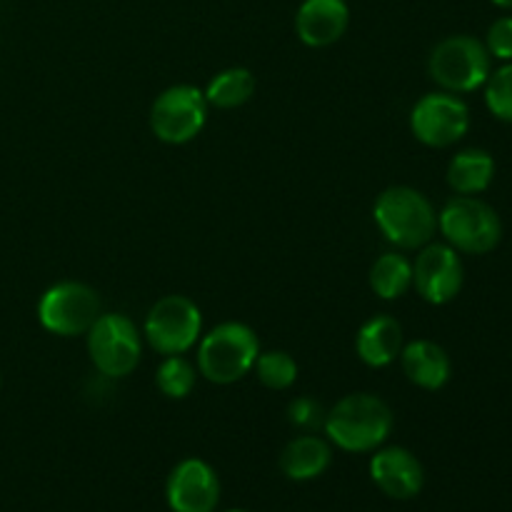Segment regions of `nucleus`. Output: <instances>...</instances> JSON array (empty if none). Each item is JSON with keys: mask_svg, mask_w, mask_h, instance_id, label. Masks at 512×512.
I'll return each mask as SVG.
<instances>
[{"mask_svg": "<svg viewBox=\"0 0 512 512\" xmlns=\"http://www.w3.org/2000/svg\"><path fill=\"white\" fill-rule=\"evenodd\" d=\"M208 118V100L195 85H173L155 98L150 108V130L168 145H183L198 138Z\"/></svg>", "mask_w": 512, "mask_h": 512, "instance_id": "nucleus-9", "label": "nucleus"}, {"mask_svg": "<svg viewBox=\"0 0 512 512\" xmlns=\"http://www.w3.org/2000/svg\"><path fill=\"white\" fill-rule=\"evenodd\" d=\"M355 350L368 368H388L403 350V325L390 315H375L355 335Z\"/></svg>", "mask_w": 512, "mask_h": 512, "instance_id": "nucleus-16", "label": "nucleus"}, {"mask_svg": "<svg viewBox=\"0 0 512 512\" xmlns=\"http://www.w3.org/2000/svg\"><path fill=\"white\" fill-rule=\"evenodd\" d=\"M255 375L270 390H288L298 380V363L285 350H268L255 360Z\"/></svg>", "mask_w": 512, "mask_h": 512, "instance_id": "nucleus-22", "label": "nucleus"}, {"mask_svg": "<svg viewBox=\"0 0 512 512\" xmlns=\"http://www.w3.org/2000/svg\"><path fill=\"white\" fill-rule=\"evenodd\" d=\"M195 375H198V370H195V365L188 358H183V355H165L155 380H158V388L165 398L183 400L193 393Z\"/></svg>", "mask_w": 512, "mask_h": 512, "instance_id": "nucleus-21", "label": "nucleus"}, {"mask_svg": "<svg viewBox=\"0 0 512 512\" xmlns=\"http://www.w3.org/2000/svg\"><path fill=\"white\" fill-rule=\"evenodd\" d=\"M370 478L393 500H410L423 490L425 473L420 460L405 448H383L370 460Z\"/></svg>", "mask_w": 512, "mask_h": 512, "instance_id": "nucleus-13", "label": "nucleus"}, {"mask_svg": "<svg viewBox=\"0 0 512 512\" xmlns=\"http://www.w3.org/2000/svg\"><path fill=\"white\" fill-rule=\"evenodd\" d=\"M330 460H333L330 445L315 433H305L285 445L280 453V470L285 478L303 483V480L320 478L330 468Z\"/></svg>", "mask_w": 512, "mask_h": 512, "instance_id": "nucleus-17", "label": "nucleus"}, {"mask_svg": "<svg viewBox=\"0 0 512 512\" xmlns=\"http://www.w3.org/2000/svg\"><path fill=\"white\" fill-rule=\"evenodd\" d=\"M173 512H215L220 503V480L205 460H180L165 485Z\"/></svg>", "mask_w": 512, "mask_h": 512, "instance_id": "nucleus-12", "label": "nucleus"}, {"mask_svg": "<svg viewBox=\"0 0 512 512\" xmlns=\"http://www.w3.org/2000/svg\"><path fill=\"white\" fill-rule=\"evenodd\" d=\"M100 298L90 285L65 280L43 293L38 303V320L48 333L73 338L85 335L100 318Z\"/></svg>", "mask_w": 512, "mask_h": 512, "instance_id": "nucleus-8", "label": "nucleus"}, {"mask_svg": "<svg viewBox=\"0 0 512 512\" xmlns=\"http://www.w3.org/2000/svg\"><path fill=\"white\" fill-rule=\"evenodd\" d=\"M370 288L383 300H398L413 288V263L400 253H383L370 268Z\"/></svg>", "mask_w": 512, "mask_h": 512, "instance_id": "nucleus-19", "label": "nucleus"}, {"mask_svg": "<svg viewBox=\"0 0 512 512\" xmlns=\"http://www.w3.org/2000/svg\"><path fill=\"white\" fill-rule=\"evenodd\" d=\"M470 128V110L455 93H428L410 113V130L428 148H450Z\"/></svg>", "mask_w": 512, "mask_h": 512, "instance_id": "nucleus-10", "label": "nucleus"}, {"mask_svg": "<svg viewBox=\"0 0 512 512\" xmlns=\"http://www.w3.org/2000/svg\"><path fill=\"white\" fill-rule=\"evenodd\" d=\"M255 93V75L248 68H225L205 88L208 105L220 110L240 108Z\"/></svg>", "mask_w": 512, "mask_h": 512, "instance_id": "nucleus-20", "label": "nucleus"}, {"mask_svg": "<svg viewBox=\"0 0 512 512\" xmlns=\"http://www.w3.org/2000/svg\"><path fill=\"white\" fill-rule=\"evenodd\" d=\"M495 178V160L488 150L468 148L448 165V185L458 195H478L490 188Z\"/></svg>", "mask_w": 512, "mask_h": 512, "instance_id": "nucleus-18", "label": "nucleus"}, {"mask_svg": "<svg viewBox=\"0 0 512 512\" xmlns=\"http://www.w3.org/2000/svg\"><path fill=\"white\" fill-rule=\"evenodd\" d=\"M143 330L155 353L183 355L198 345L203 335V315L185 295H165L150 308Z\"/></svg>", "mask_w": 512, "mask_h": 512, "instance_id": "nucleus-7", "label": "nucleus"}, {"mask_svg": "<svg viewBox=\"0 0 512 512\" xmlns=\"http://www.w3.org/2000/svg\"><path fill=\"white\" fill-rule=\"evenodd\" d=\"M400 365L413 385L423 390H440L453 375V363L445 348L433 340H413L400 350Z\"/></svg>", "mask_w": 512, "mask_h": 512, "instance_id": "nucleus-15", "label": "nucleus"}, {"mask_svg": "<svg viewBox=\"0 0 512 512\" xmlns=\"http://www.w3.org/2000/svg\"><path fill=\"white\" fill-rule=\"evenodd\" d=\"M493 3L503 10H512V0H493Z\"/></svg>", "mask_w": 512, "mask_h": 512, "instance_id": "nucleus-26", "label": "nucleus"}, {"mask_svg": "<svg viewBox=\"0 0 512 512\" xmlns=\"http://www.w3.org/2000/svg\"><path fill=\"white\" fill-rule=\"evenodd\" d=\"M465 270L458 250L448 243H428L413 263V288L430 305H448L463 290Z\"/></svg>", "mask_w": 512, "mask_h": 512, "instance_id": "nucleus-11", "label": "nucleus"}, {"mask_svg": "<svg viewBox=\"0 0 512 512\" xmlns=\"http://www.w3.org/2000/svg\"><path fill=\"white\" fill-rule=\"evenodd\" d=\"M373 218L380 233L400 250H420L433 243L438 230V213L420 190L393 185L375 200Z\"/></svg>", "mask_w": 512, "mask_h": 512, "instance_id": "nucleus-2", "label": "nucleus"}, {"mask_svg": "<svg viewBox=\"0 0 512 512\" xmlns=\"http://www.w3.org/2000/svg\"><path fill=\"white\" fill-rule=\"evenodd\" d=\"M490 53L473 35H450L440 40L428 60V73L445 93H473L490 78Z\"/></svg>", "mask_w": 512, "mask_h": 512, "instance_id": "nucleus-5", "label": "nucleus"}, {"mask_svg": "<svg viewBox=\"0 0 512 512\" xmlns=\"http://www.w3.org/2000/svg\"><path fill=\"white\" fill-rule=\"evenodd\" d=\"M350 25L345 0H303L295 13V33L308 48H328L338 43Z\"/></svg>", "mask_w": 512, "mask_h": 512, "instance_id": "nucleus-14", "label": "nucleus"}, {"mask_svg": "<svg viewBox=\"0 0 512 512\" xmlns=\"http://www.w3.org/2000/svg\"><path fill=\"white\" fill-rule=\"evenodd\" d=\"M85 335H88V355L100 375L118 380L138 368L143 340L138 325L128 315L100 313Z\"/></svg>", "mask_w": 512, "mask_h": 512, "instance_id": "nucleus-6", "label": "nucleus"}, {"mask_svg": "<svg viewBox=\"0 0 512 512\" xmlns=\"http://www.w3.org/2000/svg\"><path fill=\"white\" fill-rule=\"evenodd\" d=\"M485 105L503 123H512V60L485 80Z\"/></svg>", "mask_w": 512, "mask_h": 512, "instance_id": "nucleus-23", "label": "nucleus"}, {"mask_svg": "<svg viewBox=\"0 0 512 512\" xmlns=\"http://www.w3.org/2000/svg\"><path fill=\"white\" fill-rule=\"evenodd\" d=\"M438 230L458 253L485 255L503 240V223L495 208L475 195H455L438 213Z\"/></svg>", "mask_w": 512, "mask_h": 512, "instance_id": "nucleus-4", "label": "nucleus"}, {"mask_svg": "<svg viewBox=\"0 0 512 512\" xmlns=\"http://www.w3.org/2000/svg\"><path fill=\"white\" fill-rule=\"evenodd\" d=\"M198 373L215 385H233L255 368L260 340L245 323H220L198 340Z\"/></svg>", "mask_w": 512, "mask_h": 512, "instance_id": "nucleus-3", "label": "nucleus"}, {"mask_svg": "<svg viewBox=\"0 0 512 512\" xmlns=\"http://www.w3.org/2000/svg\"><path fill=\"white\" fill-rule=\"evenodd\" d=\"M325 415H328V410H325L318 400L308 398V395H303V398H295L293 403L288 405L290 425L298 430H305V433H315V430L323 428Z\"/></svg>", "mask_w": 512, "mask_h": 512, "instance_id": "nucleus-24", "label": "nucleus"}, {"mask_svg": "<svg viewBox=\"0 0 512 512\" xmlns=\"http://www.w3.org/2000/svg\"><path fill=\"white\" fill-rule=\"evenodd\" d=\"M230 512H245V510H230Z\"/></svg>", "mask_w": 512, "mask_h": 512, "instance_id": "nucleus-27", "label": "nucleus"}, {"mask_svg": "<svg viewBox=\"0 0 512 512\" xmlns=\"http://www.w3.org/2000/svg\"><path fill=\"white\" fill-rule=\"evenodd\" d=\"M485 48H488L490 58H498L510 63L512 60V15H503L495 20L485 35Z\"/></svg>", "mask_w": 512, "mask_h": 512, "instance_id": "nucleus-25", "label": "nucleus"}, {"mask_svg": "<svg viewBox=\"0 0 512 512\" xmlns=\"http://www.w3.org/2000/svg\"><path fill=\"white\" fill-rule=\"evenodd\" d=\"M393 410L373 393H353L333 405L325 415V435L345 453L378 450L393 433Z\"/></svg>", "mask_w": 512, "mask_h": 512, "instance_id": "nucleus-1", "label": "nucleus"}]
</instances>
